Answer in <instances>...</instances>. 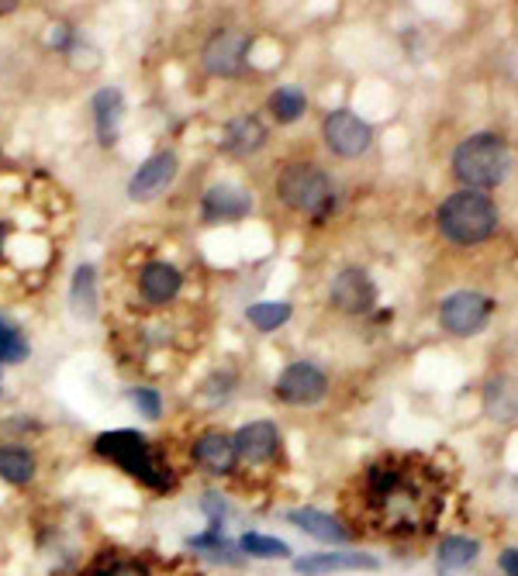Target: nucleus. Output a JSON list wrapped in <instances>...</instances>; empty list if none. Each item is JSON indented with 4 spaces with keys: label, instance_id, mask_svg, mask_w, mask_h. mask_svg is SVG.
Returning a JSON list of instances; mask_svg holds the SVG:
<instances>
[{
    "label": "nucleus",
    "instance_id": "2eb2a0df",
    "mask_svg": "<svg viewBox=\"0 0 518 576\" xmlns=\"http://www.w3.org/2000/svg\"><path fill=\"white\" fill-rule=\"evenodd\" d=\"M236 453L246 463H270L280 453V432L270 422H252L242 425L236 435Z\"/></svg>",
    "mask_w": 518,
    "mask_h": 576
},
{
    "label": "nucleus",
    "instance_id": "412c9836",
    "mask_svg": "<svg viewBox=\"0 0 518 576\" xmlns=\"http://www.w3.org/2000/svg\"><path fill=\"white\" fill-rule=\"evenodd\" d=\"M484 411L495 422H515L518 417V380L515 377H495L484 387Z\"/></svg>",
    "mask_w": 518,
    "mask_h": 576
},
{
    "label": "nucleus",
    "instance_id": "9b49d317",
    "mask_svg": "<svg viewBox=\"0 0 518 576\" xmlns=\"http://www.w3.org/2000/svg\"><path fill=\"white\" fill-rule=\"evenodd\" d=\"M176 152H155V155H149V160L132 173V180H128V197L132 200H152V197H160L170 183H173V176H176Z\"/></svg>",
    "mask_w": 518,
    "mask_h": 576
},
{
    "label": "nucleus",
    "instance_id": "4be33fe9",
    "mask_svg": "<svg viewBox=\"0 0 518 576\" xmlns=\"http://www.w3.org/2000/svg\"><path fill=\"white\" fill-rule=\"evenodd\" d=\"M0 480L11 487H24L35 480V456L24 445H4L0 449Z\"/></svg>",
    "mask_w": 518,
    "mask_h": 576
},
{
    "label": "nucleus",
    "instance_id": "b1692460",
    "mask_svg": "<svg viewBox=\"0 0 518 576\" xmlns=\"http://www.w3.org/2000/svg\"><path fill=\"white\" fill-rule=\"evenodd\" d=\"M249 325L259 328V332H277L291 322V314L294 307L291 304H283V301H267V304H252L249 311Z\"/></svg>",
    "mask_w": 518,
    "mask_h": 576
},
{
    "label": "nucleus",
    "instance_id": "f3484780",
    "mask_svg": "<svg viewBox=\"0 0 518 576\" xmlns=\"http://www.w3.org/2000/svg\"><path fill=\"white\" fill-rule=\"evenodd\" d=\"M301 576H325V573H346V569H380L377 556L370 553H319V556H304L294 563Z\"/></svg>",
    "mask_w": 518,
    "mask_h": 576
},
{
    "label": "nucleus",
    "instance_id": "c756f323",
    "mask_svg": "<svg viewBox=\"0 0 518 576\" xmlns=\"http://www.w3.org/2000/svg\"><path fill=\"white\" fill-rule=\"evenodd\" d=\"M100 576H149V569L132 559H111V563H104Z\"/></svg>",
    "mask_w": 518,
    "mask_h": 576
},
{
    "label": "nucleus",
    "instance_id": "dca6fc26",
    "mask_svg": "<svg viewBox=\"0 0 518 576\" xmlns=\"http://www.w3.org/2000/svg\"><path fill=\"white\" fill-rule=\"evenodd\" d=\"M222 145H225L231 155H239V160H246V155H256L259 149L267 145V124L259 121L256 115L231 118V121L225 124V132H222Z\"/></svg>",
    "mask_w": 518,
    "mask_h": 576
},
{
    "label": "nucleus",
    "instance_id": "1a4fd4ad",
    "mask_svg": "<svg viewBox=\"0 0 518 576\" xmlns=\"http://www.w3.org/2000/svg\"><path fill=\"white\" fill-rule=\"evenodd\" d=\"M249 35L246 32H231V29H222L207 39L204 52H201V63L212 76H236L246 63V52H249Z\"/></svg>",
    "mask_w": 518,
    "mask_h": 576
},
{
    "label": "nucleus",
    "instance_id": "f03ea898",
    "mask_svg": "<svg viewBox=\"0 0 518 576\" xmlns=\"http://www.w3.org/2000/svg\"><path fill=\"white\" fill-rule=\"evenodd\" d=\"M94 453L100 459L115 463L118 469H125L128 477L145 483L149 490H173L176 487V477L173 469L160 459V453L152 449L149 438L139 435V432H104L97 442H94Z\"/></svg>",
    "mask_w": 518,
    "mask_h": 576
},
{
    "label": "nucleus",
    "instance_id": "6ab92c4d",
    "mask_svg": "<svg viewBox=\"0 0 518 576\" xmlns=\"http://www.w3.org/2000/svg\"><path fill=\"white\" fill-rule=\"evenodd\" d=\"M288 521H291V525H298L304 535L319 539V542H332V545L349 542V529L343 525V521L319 511V508H298V511L288 514Z\"/></svg>",
    "mask_w": 518,
    "mask_h": 576
},
{
    "label": "nucleus",
    "instance_id": "a211bd4d",
    "mask_svg": "<svg viewBox=\"0 0 518 576\" xmlns=\"http://www.w3.org/2000/svg\"><path fill=\"white\" fill-rule=\"evenodd\" d=\"M180 286H184V276H180L176 267L170 263H149L139 276V294L149 301V304H170L176 301Z\"/></svg>",
    "mask_w": 518,
    "mask_h": 576
},
{
    "label": "nucleus",
    "instance_id": "bb28decb",
    "mask_svg": "<svg viewBox=\"0 0 518 576\" xmlns=\"http://www.w3.org/2000/svg\"><path fill=\"white\" fill-rule=\"evenodd\" d=\"M239 548H242V553H249V556H259V559H288L291 556V545L288 542L270 539V535H259V532L242 535Z\"/></svg>",
    "mask_w": 518,
    "mask_h": 576
},
{
    "label": "nucleus",
    "instance_id": "f257e3e1",
    "mask_svg": "<svg viewBox=\"0 0 518 576\" xmlns=\"http://www.w3.org/2000/svg\"><path fill=\"white\" fill-rule=\"evenodd\" d=\"M443 483L435 469L411 456L377 459L359 483V511L384 535H425L443 514Z\"/></svg>",
    "mask_w": 518,
    "mask_h": 576
},
{
    "label": "nucleus",
    "instance_id": "423d86ee",
    "mask_svg": "<svg viewBox=\"0 0 518 576\" xmlns=\"http://www.w3.org/2000/svg\"><path fill=\"white\" fill-rule=\"evenodd\" d=\"M322 135H325V145L335 155H339V160H359V155L367 152L370 142H374L370 124L359 121L353 111H332V115H325Z\"/></svg>",
    "mask_w": 518,
    "mask_h": 576
},
{
    "label": "nucleus",
    "instance_id": "20e7f679",
    "mask_svg": "<svg viewBox=\"0 0 518 576\" xmlns=\"http://www.w3.org/2000/svg\"><path fill=\"white\" fill-rule=\"evenodd\" d=\"M508 166H511L508 145L490 132L463 139L453 152V173L466 183V191H477V194L498 187L508 176Z\"/></svg>",
    "mask_w": 518,
    "mask_h": 576
},
{
    "label": "nucleus",
    "instance_id": "39448f33",
    "mask_svg": "<svg viewBox=\"0 0 518 576\" xmlns=\"http://www.w3.org/2000/svg\"><path fill=\"white\" fill-rule=\"evenodd\" d=\"M277 194L280 200L301 215H328L335 204V191L325 170L315 163H288L277 176Z\"/></svg>",
    "mask_w": 518,
    "mask_h": 576
},
{
    "label": "nucleus",
    "instance_id": "9d476101",
    "mask_svg": "<svg viewBox=\"0 0 518 576\" xmlns=\"http://www.w3.org/2000/svg\"><path fill=\"white\" fill-rule=\"evenodd\" d=\"M328 301H332L335 311H343V314H367L377 301V286L363 270L349 267L332 280Z\"/></svg>",
    "mask_w": 518,
    "mask_h": 576
},
{
    "label": "nucleus",
    "instance_id": "aec40b11",
    "mask_svg": "<svg viewBox=\"0 0 518 576\" xmlns=\"http://www.w3.org/2000/svg\"><path fill=\"white\" fill-rule=\"evenodd\" d=\"M69 311H73V318H80V322H94L97 318V270L90 263L73 270Z\"/></svg>",
    "mask_w": 518,
    "mask_h": 576
},
{
    "label": "nucleus",
    "instance_id": "0eeeda50",
    "mask_svg": "<svg viewBox=\"0 0 518 576\" xmlns=\"http://www.w3.org/2000/svg\"><path fill=\"white\" fill-rule=\"evenodd\" d=\"M328 394V380L319 366L311 362H291L288 370L277 377V398L294 407H311Z\"/></svg>",
    "mask_w": 518,
    "mask_h": 576
},
{
    "label": "nucleus",
    "instance_id": "f8f14e48",
    "mask_svg": "<svg viewBox=\"0 0 518 576\" xmlns=\"http://www.w3.org/2000/svg\"><path fill=\"white\" fill-rule=\"evenodd\" d=\"M252 211V197L236 187V183H215L212 191L201 197V215L207 221H239Z\"/></svg>",
    "mask_w": 518,
    "mask_h": 576
},
{
    "label": "nucleus",
    "instance_id": "7ed1b4c3",
    "mask_svg": "<svg viewBox=\"0 0 518 576\" xmlns=\"http://www.w3.org/2000/svg\"><path fill=\"white\" fill-rule=\"evenodd\" d=\"M439 231L456 246H477L490 239L498 228V207L487 194L477 191H456L439 204Z\"/></svg>",
    "mask_w": 518,
    "mask_h": 576
},
{
    "label": "nucleus",
    "instance_id": "6e6552de",
    "mask_svg": "<svg viewBox=\"0 0 518 576\" xmlns=\"http://www.w3.org/2000/svg\"><path fill=\"white\" fill-rule=\"evenodd\" d=\"M490 307L495 304H490L484 294L460 291V294L443 301V307H439V322H443V328L453 335H477L490 322Z\"/></svg>",
    "mask_w": 518,
    "mask_h": 576
},
{
    "label": "nucleus",
    "instance_id": "7c9ffc66",
    "mask_svg": "<svg viewBox=\"0 0 518 576\" xmlns=\"http://www.w3.org/2000/svg\"><path fill=\"white\" fill-rule=\"evenodd\" d=\"M48 45L66 52L73 45V29H69V24H56V29H48Z\"/></svg>",
    "mask_w": 518,
    "mask_h": 576
},
{
    "label": "nucleus",
    "instance_id": "393cba45",
    "mask_svg": "<svg viewBox=\"0 0 518 576\" xmlns=\"http://www.w3.org/2000/svg\"><path fill=\"white\" fill-rule=\"evenodd\" d=\"M29 356H32V346L29 338H24V332L0 314V362H24Z\"/></svg>",
    "mask_w": 518,
    "mask_h": 576
},
{
    "label": "nucleus",
    "instance_id": "4468645a",
    "mask_svg": "<svg viewBox=\"0 0 518 576\" xmlns=\"http://www.w3.org/2000/svg\"><path fill=\"white\" fill-rule=\"evenodd\" d=\"M121 118H125V97L118 87H104L94 94V128L97 142L104 149H111L121 135Z\"/></svg>",
    "mask_w": 518,
    "mask_h": 576
},
{
    "label": "nucleus",
    "instance_id": "ddd939ff",
    "mask_svg": "<svg viewBox=\"0 0 518 576\" xmlns=\"http://www.w3.org/2000/svg\"><path fill=\"white\" fill-rule=\"evenodd\" d=\"M194 463L201 469H207V474H215V477H225L236 469L239 463V453H236V438H228L225 432H204L197 442H194V449H191Z\"/></svg>",
    "mask_w": 518,
    "mask_h": 576
},
{
    "label": "nucleus",
    "instance_id": "cd10ccee",
    "mask_svg": "<svg viewBox=\"0 0 518 576\" xmlns=\"http://www.w3.org/2000/svg\"><path fill=\"white\" fill-rule=\"evenodd\" d=\"M128 398H132V404L149 417V422H160V414H163V398L155 394L152 387H132V390H128Z\"/></svg>",
    "mask_w": 518,
    "mask_h": 576
},
{
    "label": "nucleus",
    "instance_id": "473e14b6",
    "mask_svg": "<svg viewBox=\"0 0 518 576\" xmlns=\"http://www.w3.org/2000/svg\"><path fill=\"white\" fill-rule=\"evenodd\" d=\"M4 235H8V231H4V225H0V249H4Z\"/></svg>",
    "mask_w": 518,
    "mask_h": 576
},
{
    "label": "nucleus",
    "instance_id": "5701e85b",
    "mask_svg": "<svg viewBox=\"0 0 518 576\" xmlns=\"http://www.w3.org/2000/svg\"><path fill=\"white\" fill-rule=\"evenodd\" d=\"M481 553V545L474 539H466V535H450L443 539V545H439V566L443 569H463V566H471Z\"/></svg>",
    "mask_w": 518,
    "mask_h": 576
},
{
    "label": "nucleus",
    "instance_id": "c85d7f7f",
    "mask_svg": "<svg viewBox=\"0 0 518 576\" xmlns=\"http://www.w3.org/2000/svg\"><path fill=\"white\" fill-rule=\"evenodd\" d=\"M201 504H204V514H207V532H225V518H228V504H225V497H218V493H204L201 497Z\"/></svg>",
    "mask_w": 518,
    "mask_h": 576
},
{
    "label": "nucleus",
    "instance_id": "72a5a7b5",
    "mask_svg": "<svg viewBox=\"0 0 518 576\" xmlns=\"http://www.w3.org/2000/svg\"><path fill=\"white\" fill-rule=\"evenodd\" d=\"M0 394H4V380H0Z\"/></svg>",
    "mask_w": 518,
    "mask_h": 576
},
{
    "label": "nucleus",
    "instance_id": "a878e982",
    "mask_svg": "<svg viewBox=\"0 0 518 576\" xmlns=\"http://www.w3.org/2000/svg\"><path fill=\"white\" fill-rule=\"evenodd\" d=\"M270 111H273V118L280 124H291V121H298L307 111V97L298 87H280L270 97Z\"/></svg>",
    "mask_w": 518,
    "mask_h": 576
},
{
    "label": "nucleus",
    "instance_id": "2f4dec72",
    "mask_svg": "<svg viewBox=\"0 0 518 576\" xmlns=\"http://www.w3.org/2000/svg\"><path fill=\"white\" fill-rule=\"evenodd\" d=\"M501 569H505V576H518V548H505V553H501Z\"/></svg>",
    "mask_w": 518,
    "mask_h": 576
}]
</instances>
